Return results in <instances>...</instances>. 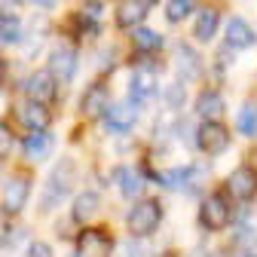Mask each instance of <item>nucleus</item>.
Masks as SVG:
<instances>
[{
  "label": "nucleus",
  "mask_w": 257,
  "mask_h": 257,
  "mask_svg": "<svg viewBox=\"0 0 257 257\" xmlns=\"http://www.w3.org/2000/svg\"><path fill=\"white\" fill-rule=\"evenodd\" d=\"M19 116H22V122H25L28 128H46V125L52 122L46 101H37V98H28V101L19 107Z\"/></svg>",
  "instance_id": "nucleus-16"
},
{
  "label": "nucleus",
  "mask_w": 257,
  "mask_h": 257,
  "mask_svg": "<svg viewBox=\"0 0 257 257\" xmlns=\"http://www.w3.org/2000/svg\"><path fill=\"white\" fill-rule=\"evenodd\" d=\"M196 144H199V150L208 153V156L227 153V147H230V132H227V125H223L220 119H202L199 132H196Z\"/></svg>",
  "instance_id": "nucleus-3"
},
{
  "label": "nucleus",
  "mask_w": 257,
  "mask_h": 257,
  "mask_svg": "<svg viewBox=\"0 0 257 257\" xmlns=\"http://www.w3.org/2000/svg\"><path fill=\"white\" fill-rule=\"evenodd\" d=\"M166 101H169L172 107H178V104H184V92H181V86H178V83L166 89Z\"/></svg>",
  "instance_id": "nucleus-27"
},
{
  "label": "nucleus",
  "mask_w": 257,
  "mask_h": 257,
  "mask_svg": "<svg viewBox=\"0 0 257 257\" xmlns=\"http://www.w3.org/2000/svg\"><path fill=\"white\" fill-rule=\"evenodd\" d=\"M110 110V98H107V92L101 86H89L86 95H83V101H80V113L89 116V119H104Z\"/></svg>",
  "instance_id": "nucleus-12"
},
{
  "label": "nucleus",
  "mask_w": 257,
  "mask_h": 257,
  "mask_svg": "<svg viewBox=\"0 0 257 257\" xmlns=\"http://www.w3.org/2000/svg\"><path fill=\"white\" fill-rule=\"evenodd\" d=\"M132 43H135V49H141V52H156L159 46H163V37H159L153 28L138 25L135 34H132Z\"/></svg>",
  "instance_id": "nucleus-24"
},
{
  "label": "nucleus",
  "mask_w": 257,
  "mask_h": 257,
  "mask_svg": "<svg viewBox=\"0 0 257 257\" xmlns=\"http://www.w3.org/2000/svg\"><path fill=\"white\" fill-rule=\"evenodd\" d=\"M10 147H13V132H10V125H4V159L10 156Z\"/></svg>",
  "instance_id": "nucleus-29"
},
{
  "label": "nucleus",
  "mask_w": 257,
  "mask_h": 257,
  "mask_svg": "<svg viewBox=\"0 0 257 257\" xmlns=\"http://www.w3.org/2000/svg\"><path fill=\"white\" fill-rule=\"evenodd\" d=\"M217 28H220V16L214 10H202L199 19H196V28H193V34H196L199 43H211L214 34H217Z\"/></svg>",
  "instance_id": "nucleus-20"
},
{
  "label": "nucleus",
  "mask_w": 257,
  "mask_h": 257,
  "mask_svg": "<svg viewBox=\"0 0 257 257\" xmlns=\"http://www.w3.org/2000/svg\"><path fill=\"white\" fill-rule=\"evenodd\" d=\"M233 242H236V248H242V251H254V248H257V230L251 227L245 217L236 223V230H233Z\"/></svg>",
  "instance_id": "nucleus-25"
},
{
  "label": "nucleus",
  "mask_w": 257,
  "mask_h": 257,
  "mask_svg": "<svg viewBox=\"0 0 257 257\" xmlns=\"http://www.w3.org/2000/svg\"><path fill=\"white\" fill-rule=\"evenodd\" d=\"M138 110H141V101L128 98V101H119V104H110L107 116H104V125L110 135H125L128 128L138 122Z\"/></svg>",
  "instance_id": "nucleus-5"
},
{
  "label": "nucleus",
  "mask_w": 257,
  "mask_h": 257,
  "mask_svg": "<svg viewBox=\"0 0 257 257\" xmlns=\"http://www.w3.org/2000/svg\"><path fill=\"white\" fill-rule=\"evenodd\" d=\"M46 68L61 80V83H71L77 77V52L68 49V46H58L52 55H49V64Z\"/></svg>",
  "instance_id": "nucleus-11"
},
{
  "label": "nucleus",
  "mask_w": 257,
  "mask_h": 257,
  "mask_svg": "<svg viewBox=\"0 0 257 257\" xmlns=\"http://www.w3.org/2000/svg\"><path fill=\"white\" fill-rule=\"evenodd\" d=\"M147 19V0H119L116 4V28H138Z\"/></svg>",
  "instance_id": "nucleus-15"
},
{
  "label": "nucleus",
  "mask_w": 257,
  "mask_h": 257,
  "mask_svg": "<svg viewBox=\"0 0 257 257\" xmlns=\"http://www.w3.org/2000/svg\"><path fill=\"white\" fill-rule=\"evenodd\" d=\"M113 181H116V187H119V193H122L125 199L141 196V190H144V181H141V175H138L132 166H119V169L113 172Z\"/></svg>",
  "instance_id": "nucleus-17"
},
{
  "label": "nucleus",
  "mask_w": 257,
  "mask_h": 257,
  "mask_svg": "<svg viewBox=\"0 0 257 257\" xmlns=\"http://www.w3.org/2000/svg\"><path fill=\"white\" fill-rule=\"evenodd\" d=\"M227 190H230V196H236L239 202H251L257 196V172L251 166H239L236 172H230Z\"/></svg>",
  "instance_id": "nucleus-7"
},
{
  "label": "nucleus",
  "mask_w": 257,
  "mask_h": 257,
  "mask_svg": "<svg viewBox=\"0 0 257 257\" xmlns=\"http://www.w3.org/2000/svg\"><path fill=\"white\" fill-rule=\"evenodd\" d=\"M193 10H196V0H169V4H166V19L178 25V22L190 19Z\"/></svg>",
  "instance_id": "nucleus-26"
},
{
  "label": "nucleus",
  "mask_w": 257,
  "mask_h": 257,
  "mask_svg": "<svg viewBox=\"0 0 257 257\" xmlns=\"http://www.w3.org/2000/svg\"><path fill=\"white\" fill-rule=\"evenodd\" d=\"M28 196H31V178L28 175H10L4 184V214L7 217L19 214L25 208Z\"/></svg>",
  "instance_id": "nucleus-6"
},
{
  "label": "nucleus",
  "mask_w": 257,
  "mask_h": 257,
  "mask_svg": "<svg viewBox=\"0 0 257 257\" xmlns=\"http://www.w3.org/2000/svg\"><path fill=\"white\" fill-rule=\"evenodd\" d=\"M31 4H34V7H40V10H52V7L58 4V0H31Z\"/></svg>",
  "instance_id": "nucleus-30"
},
{
  "label": "nucleus",
  "mask_w": 257,
  "mask_h": 257,
  "mask_svg": "<svg viewBox=\"0 0 257 257\" xmlns=\"http://www.w3.org/2000/svg\"><path fill=\"white\" fill-rule=\"evenodd\" d=\"M74 178H77V172H74V163H71V159H61V163H55L52 172H49V178H46V190H43L40 208H55L58 202L68 199V193H71V187H74Z\"/></svg>",
  "instance_id": "nucleus-2"
},
{
  "label": "nucleus",
  "mask_w": 257,
  "mask_h": 257,
  "mask_svg": "<svg viewBox=\"0 0 257 257\" xmlns=\"http://www.w3.org/2000/svg\"><path fill=\"white\" fill-rule=\"evenodd\" d=\"M236 128L245 138H257V101H245L236 116Z\"/></svg>",
  "instance_id": "nucleus-22"
},
{
  "label": "nucleus",
  "mask_w": 257,
  "mask_h": 257,
  "mask_svg": "<svg viewBox=\"0 0 257 257\" xmlns=\"http://www.w3.org/2000/svg\"><path fill=\"white\" fill-rule=\"evenodd\" d=\"M0 40H4V46L22 43V22L16 13H4V19H0Z\"/></svg>",
  "instance_id": "nucleus-23"
},
{
  "label": "nucleus",
  "mask_w": 257,
  "mask_h": 257,
  "mask_svg": "<svg viewBox=\"0 0 257 257\" xmlns=\"http://www.w3.org/2000/svg\"><path fill=\"white\" fill-rule=\"evenodd\" d=\"M223 113V95L217 89H205L196 98V116L199 119H217Z\"/></svg>",
  "instance_id": "nucleus-19"
},
{
  "label": "nucleus",
  "mask_w": 257,
  "mask_h": 257,
  "mask_svg": "<svg viewBox=\"0 0 257 257\" xmlns=\"http://www.w3.org/2000/svg\"><path fill=\"white\" fill-rule=\"evenodd\" d=\"M19 7H22V0H4V13H13Z\"/></svg>",
  "instance_id": "nucleus-31"
},
{
  "label": "nucleus",
  "mask_w": 257,
  "mask_h": 257,
  "mask_svg": "<svg viewBox=\"0 0 257 257\" xmlns=\"http://www.w3.org/2000/svg\"><path fill=\"white\" fill-rule=\"evenodd\" d=\"M31 254H37V257H46V254H52V248H49L46 242H34V245H31Z\"/></svg>",
  "instance_id": "nucleus-28"
},
{
  "label": "nucleus",
  "mask_w": 257,
  "mask_h": 257,
  "mask_svg": "<svg viewBox=\"0 0 257 257\" xmlns=\"http://www.w3.org/2000/svg\"><path fill=\"white\" fill-rule=\"evenodd\" d=\"M98 205H101V196L95 190H83L80 196L74 199V208H71V214H74V220H89L95 211H98Z\"/></svg>",
  "instance_id": "nucleus-21"
},
{
  "label": "nucleus",
  "mask_w": 257,
  "mask_h": 257,
  "mask_svg": "<svg viewBox=\"0 0 257 257\" xmlns=\"http://www.w3.org/2000/svg\"><path fill=\"white\" fill-rule=\"evenodd\" d=\"M199 220H202V227H205V230H211V233L223 230V227H227V223L233 220L230 202L223 199L220 193H211V196H205V199H202V205H199Z\"/></svg>",
  "instance_id": "nucleus-4"
},
{
  "label": "nucleus",
  "mask_w": 257,
  "mask_h": 257,
  "mask_svg": "<svg viewBox=\"0 0 257 257\" xmlns=\"http://www.w3.org/2000/svg\"><path fill=\"white\" fill-rule=\"evenodd\" d=\"M163 223V205L159 199H138L132 205V211L125 214V227L135 239H144V236H153Z\"/></svg>",
  "instance_id": "nucleus-1"
},
{
  "label": "nucleus",
  "mask_w": 257,
  "mask_h": 257,
  "mask_svg": "<svg viewBox=\"0 0 257 257\" xmlns=\"http://www.w3.org/2000/svg\"><path fill=\"white\" fill-rule=\"evenodd\" d=\"M175 64H178V71H181L184 80H196V77L202 74V61H199V55L193 52L187 43H181V46L175 49Z\"/></svg>",
  "instance_id": "nucleus-18"
},
{
  "label": "nucleus",
  "mask_w": 257,
  "mask_h": 257,
  "mask_svg": "<svg viewBox=\"0 0 257 257\" xmlns=\"http://www.w3.org/2000/svg\"><path fill=\"white\" fill-rule=\"evenodd\" d=\"M128 92H132V98L135 101H147V98H153V95L159 92V77H156V71L153 68H138L132 77H128Z\"/></svg>",
  "instance_id": "nucleus-9"
},
{
  "label": "nucleus",
  "mask_w": 257,
  "mask_h": 257,
  "mask_svg": "<svg viewBox=\"0 0 257 257\" xmlns=\"http://www.w3.org/2000/svg\"><path fill=\"white\" fill-rule=\"evenodd\" d=\"M113 251V239L104 230H83L77 236V254L83 257H98V254H110Z\"/></svg>",
  "instance_id": "nucleus-8"
},
{
  "label": "nucleus",
  "mask_w": 257,
  "mask_h": 257,
  "mask_svg": "<svg viewBox=\"0 0 257 257\" xmlns=\"http://www.w3.org/2000/svg\"><path fill=\"white\" fill-rule=\"evenodd\" d=\"M55 74L46 68V71H34L28 80H25V92H28V98H37V101H52L55 98Z\"/></svg>",
  "instance_id": "nucleus-10"
},
{
  "label": "nucleus",
  "mask_w": 257,
  "mask_h": 257,
  "mask_svg": "<svg viewBox=\"0 0 257 257\" xmlns=\"http://www.w3.org/2000/svg\"><path fill=\"white\" fill-rule=\"evenodd\" d=\"M52 144H55V138L46 132V128H31V135L22 141V150H25L28 159L40 163V159H46V156L52 153Z\"/></svg>",
  "instance_id": "nucleus-13"
},
{
  "label": "nucleus",
  "mask_w": 257,
  "mask_h": 257,
  "mask_svg": "<svg viewBox=\"0 0 257 257\" xmlns=\"http://www.w3.org/2000/svg\"><path fill=\"white\" fill-rule=\"evenodd\" d=\"M254 43H257V34L245 19L236 16V19L227 22V46L230 49H251Z\"/></svg>",
  "instance_id": "nucleus-14"
}]
</instances>
